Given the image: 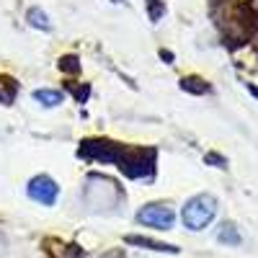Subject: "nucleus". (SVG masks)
Masks as SVG:
<instances>
[{
    "instance_id": "obj_1",
    "label": "nucleus",
    "mask_w": 258,
    "mask_h": 258,
    "mask_svg": "<svg viewBox=\"0 0 258 258\" xmlns=\"http://www.w3.org/2000/svg\"><path fill=\"white\" fill-rule=\"evenodd\" d=\"M214 217H217V199H214L212 194H197V197H191L181 209L183 225L194 232L209 227L214 222Z\"/></svg>"
},
{
    "instance_id": "obj_2",
    "label": "nucleus",
    "mask_w": 258,
    "mask_h": 258,
    "mask_svg": "<svg viewBox=\"0 0 258 258\" xmlns=\"http://www.w3.org/2000/svg\"><path fill=\"white\" fill-rule=\"evenodd\" d=\"M116 165L126 178H150L155 170V150L124 147V155Z\"/></svg>"
},
{
    "instance_id": "obj_3",
    "label": "nucleus",
    "mask_w": 258,
    "mask_h": 258,
    "mask_svg": "<svg viewBox=\"0 0 258 258\" xmlns=\"http://www.w3.org/2000/svg\"><path fill=\"white\" fill-rule=\"evenodd\" d=\"M78 155L83 160H93V163H106V165H116L124 155V147L111 142V140H83Z\"/></svg>"
},
{
    "instance_id": "obj_4",
    "label": "nucleus",
    "mask_w": 258,
    "mask_h": 258,
    "mask_svg": "<svg viewBox=\"0 0 258 258\" xmlns=\"http://www.w3.org/2000/svg\"><path fill=\"white\" fill-rule=\"evenodd\" d=\"M137 222L142 227H153V230H170L176 222V212L168 204H145L137 212Z\"/></svg>"
},
{
    "instance_id": "obj_5",
    "label": "nucleus",
    "mask_w": 258,
    "mask_h": 258,
    "mask_svg": "<svg viewBox=\"0 0 258 258\" xmlns=\"http://www.w3.org/2000/svg\"><path fill=\"white\" fill-rule=\"evenodd\" d=\"M26 194H29V199H34L36 204L52 207V204L57 202V197H59V186H57V181H54L52 176L39 173V176H34V178L29 181Z\"/></svg>"
},
{
    "instance_id": "obj_6",
    "label": "nucleus",
    "mask_w": 258,
    "mask_h": 258,
    "mask_svg": "<svg viewBox=\"0 0 258 258\" xmlns=\"http://www.w3.org/2000/svg\"><path fill=\"white\" fill-rule=\"evenodd\" d=\"M124 243L126 245H135V248H145V250H158V253H178L176 245L158 243L153 238H142V235H124Z\"/></svg>"
},
{
    "instance_id": "obj_7",
    "label": "nucleus",
    "mask_w": 258,
    "mask_h": 258,
    "mask_svg": "<svg viewBox=\"0 0 258 258\" xmlns=\"http://www.w3.org/2000/svg\"><path fill=\"white\" fill-rule=\"evenodd\" d=\"M26 21H29L34 29H39V31H52L49 16L41 11V8H29V11H26Z\"/></svg>"
},
{
    "instance_id": "obj_8",
    "label": "nucleus",
    "mask_w": 258,
    "mask_h": 258,
    "mask_svg": "<svg viewBox=\"0 0 258 258\" xmlns=\"http://www.w3.org/2000/svg\"><path fill=\"white\" fill-rule=\"evenodd\" d=\"M240 232H238V227L235 225H230V222H225L220 230H217V243H222V245H240Z\"/></svg>"
},
{
    "instance_id": "obj_9",
    "label": "nucleus",
    "mask_w": 258,
    "mask_h": 258,
    "mask_svg": "<svg viewBox=\"0 0 258 258\" xmlns=\"http://www.w3.org/2000/svg\"><path fill=\"white\" fill-rule=\"evenodd\" d=\"M34 101H39L41 106H47V109H54V106L62 103V93L52 91V88H39V91H34Z\"/></svg>"
},
{
    "instance_id": "obj_10",
    "label": "nucleus",
    "mask_w": 258,
    "mask_h": 258,
    "mask_svg": "<svg viewBox=\"0 0 258 258\" xmlns=\"http://www.w3.org/2000/svg\"><path fill=\"white\" fill-rule=\"evenodd\" d=\"M145 11H147L150 21L158 24V21L165 16V3H163V0H145Z\"/></svg>"
},
{
    "instance_id": "obj_11",
    "label": "nucleus",
    "mask_w": 258,
    "mask_h": 258,
    "mask_svg": "<svg viewBox=\"0 0 258 258\" xmlns=\"http://www.w3.org/2000/svg\"><path fill=\"white\" fill-rule=\"evenodd\" d=\"M181 88H183V91H191V93H207L209 85H204L202 78H183V80H181Z\"/></svg>"
},
{
    "instance_id": "obj_12",
    "label": "nucleus",
    "mask_w": 258,
    "mask_h": 258,
    "mask_svg": "<svg viewBox=\"0 0 258 258\" xmlns=\"http://www.w3.org/2000/svg\"><path fill=\"white\" fill-rule=\"evenodd\" d=\"M59 70H62V73H70V75H78V73H80V62H78V57H75V54H64V57H59Z\"/></svg>"
},
{
    "instance_id": "obj_13",
    "label": "nucleus",
    "mask_w": 258,
    "mask_h": 258,
    "mask_svg": "<svg viewBox=\"0 0 258 258\" xmlns=\"http://www.w3.org/2000/svg\"><path fill=\"white\" fill-rule=\"evenodd\" d=\"M70 91H73V96H75V101H78V103H85V98L91 96V88H88V83H80L78 88H75V85H70Z\"/></svg>"
}]
</instances>
